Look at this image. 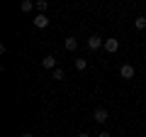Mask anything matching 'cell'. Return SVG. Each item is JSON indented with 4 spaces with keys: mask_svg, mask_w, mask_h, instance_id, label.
<instances>
[{
    "mask_svg": "<svg viewBox=\"0 0 146 137\" xmlns=\"http://www.w3.org/2000/svg\"><path fill=\"white\" fill-rule=\"evenodd\" d=\"M93 120H95V122H100V125H105V122L110 120L107 108H95V110H93Z\"/></svg>",
    "mask_w": 146,
    "mask_h": 137,
    "instance_id": "obj_1",
    "label": "cell"
},
{
    "mask_svg": "<svg viewBox=\"0 0 146 137\" xmlns=\"http://www.w3.org/2000/svg\"><path fill=\"white\" fill-rule=\"evenodd\" d=\"M100 47H105V39L98 37V34H90V37H88V49H90V52H98Z\"/></svg>",
    "mask_w": 146,
    "mask_h": 137,
    "instance_id": "obj_2",
    "label": "cell"
},
{
    "mask_svg": "<svg viewBox=\"0 0 146 137\" xmlns=\"http://www.w3.org/2000/svg\"><path fill=\"white\" fill-rule=\"evenodd\" d=\"M56 64H58V59L54 56V54H46V56L42 59V66H44V68H49V71H56V68H58Z\"/></svg>",
    "mask_w": 146,
    "mask_h": 137,
    "instance_id": "obj_3",
    "label": "cell"
},
{
    "mask_svg": "<svg viewBox=\"0 0 146 137\" xmlns=\"http://www.w3.org/2000/svg\"><path fill=\"white\" fill-rule=\"evenodd\" d=\"M134 74H136V68L131 66V64H122L119 66V76L122 79H134Z\"/></svg>",
    "mask_w": 146,
    "mask_h": 137,
    "instance_id": "obj_4",
    "label": "cell"
},
{
    "mask_svg": "<svg viewBox=\"0 0 146 137\" xmlns=\"http://www.w3.org/2000/svg\"><path fill=\"white\" fill-rule=\"evenodd\" d=\"M34 27H36V30H44V27H49V17L44 15V12L34 15Z\"/></svg>",
    "mask_w": 146,
    "mask_h": 137,
    "instance_id": "obj_5",
    "label": "cell"
},
{
    "mask_svg": "<svg viewBox=\"0 0 146 137\" xmlns=\"http://www.w3.org/2000/svg\"><path fill=\"white\" fill-rule=\"evenodd\" d=\"M105 52L107 54H115V52H119V42H117V39H105Z\"/></svg>",
    "mask_w": 146,
    "mask_h": 137,
    "instance_id": "obj_6",
    "label": "cell"
},
{
    "mask_svg": "<svg viewBox=\"0 0 146 137\" xmlns=\"http://www.w3.org/2000/svg\"><path fill=\"white\" fill-rule=\"evenodd\" d=\"M63 47H66L68 52H76V49H78V39H76V37H66V42H63Z\"/></svg>",
    "mask_w": 146,
    "mask_h": 137,
    "instance_id": "obj_7",
    "label": "cell"
},
{
    "mask_svg": "<svg viewBox=\"0 0 146 137\" xmlns=\"http://www.w3.org/2000/svg\"><path fill=\"white\" fill-rule=\"evenodd\" d=\"M134 27H136V30H146V17L139 15V17L134 20Z\"/></svg>",
    "mask_w": 146,
    "mask_h": 137,
    "instance_id": "obj_8",
    "label": "cell"
},
{
    "mask_svg": "<svg viewBox=\"0 0 146 137\" xmlns=\"http://www.w3.org/2000/svg\"><path fill=\"white\" fill-rule=\"evenodd\" d=\"M76 68H78V71H85V68H88V61H85V59H76Z\"/></svg>",
    "mask_w": 146,
    "mask_h": 137,
    "instance_id": "obj_9",
    "label": "cell"
},
{
    "mask_svg": "<svg viewBox=\"0 0 146 137\" xmlns=\"http://www.w3.org/2000/svg\"><path fill=\"white\" fill-rule=\"evenodd\" d=\"M20 7H22V12H29L32 7H34V3H32V0H25V3H22Z\"/></svg>",
    "mask_w": 146,
    "mask_h": 137,
    "instance_id": "obj_10",
    "label": "cell"
},
{
    "mask_svg": "<svg viewBox=\"0 0 146 137\" xmlns=\"http://www.w3.org/2000/svg\"><path fill=\"white\" fill-rule=\"evenodd\" d=\"M36 7H39V12H44L49 7V3H46V0H36Z\"/></svg>",
    "mask_w": 146,
    "mask_h": 137,
    "instance_id": "obj_11",
    "label": "cell"
},
{
    "mask_svg": "<svg viewBox=\"0 0 146 137\" xmlns=\"http://www.w3.org/2000/svg\"><path fill=\"white\" fill-rule=\"evenodd\" d=\"M54 79H56V81L63 79V68H56V71H54Z\"/></svg>",
    "mask_w": 146,
    "mask_h": 137,
    "instance_id": "obj_12",
    "label": "cell"
},
{
    "mask_svg": "<svg viewBox=\"0 0 146 137\" xmlns=\"http://www.w3.org/2000/svg\"><path fill=\"white\" fill-rule=\"evenodd\" d=\"M98 137H112V135H110V132H107V130H102V132H100V135H98Z\"/></svg>",
    "mask_w": 146,
    "mask_h": 137,
    "instance_id": "obj_13",
    "label": "cell"
},
{
    "mask_svg": "<svg viewBox=\"0 0 146 137\" xmlns=\"http://www.w3.org/2000/svg\"><path fill=\"white\" fill-rule=\"evenodd\" d=\"M78 137H93L90 132H78Z\"/></svg>",
    "mask_w": 146,
    "mask_h": 137,
    "instance_id": "obj_14",
    "label": "cell"
},
{
    "mask_svg": "<svg viewBox=\"0 0 146 137\" xmlns=\"http://www.w3.org/2000/svg\"><path fill=\"white\" fill-rule=\"evenodd\" d=\"M22 137H34V135H32V132H25V135H22Z\"/></svg>",
    "mask_w": 146,
    "mask_h": 137,
    "instance_id": "obj_15",
    "label": "cell"
}]
</instances>
